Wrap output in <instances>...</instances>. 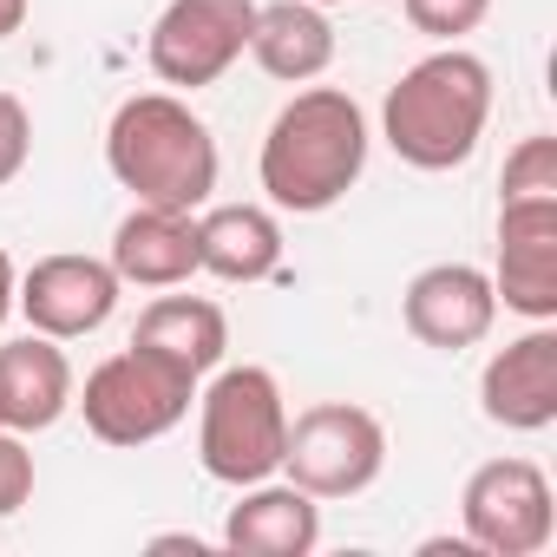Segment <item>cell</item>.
<instances>
[{
    "label": "cell",
    "mask_w": 557,
    "mask_h": 557,
    "mask_svg": "<svg viewBox=\"0 0 557 557\" xmlns=\"http://www.w3.org/2000/svg\"><path fill=\"white\" fill-rule=\"evenodd\" d=\"M524 197H557V138L531 132L511 145L505 177H498V203H524Z\"/></svg>",
    "instance_id": "obj_19"
},
{
    "label": "cell",
    "mask_w": 557,
    "mask_h": 557,
    "mask_svg": "<svg viewBox=\"0 0 557 557\" xmlns=\"http://www.w3.org/2000/svg\"><path fill=\"white\" fill-rule=\"evenodd\" d=\"M249 27H256V0H171L151 21L145 60L164 86L197 92L216 86L249 53Z\"/></svg>",
    "instance_id": "obj_8"
},
{
    "label": "cell",
    "mask_w": 557,
    "mask_h": 557,
    "mask_svg": "<svg viewBox=\"0 0 557 557\" xmlns=\"http://www.w3.org/2000/svg\"><path fill=\"white\" fill-rule=\"evenodd\" d=\"M151 550H190V557H203L210 544H203V537H184V531H177V537H151Z\"/></svg>",
    "instance_id": "obj_25"
},
{
    "label": "cell",
    "mask_w": 557,
    "mask_h": 557,
    "mask_svg": "<svg viewBox=\"0 0 557 557\" xmlns=\"http://www.w3.org/2000/svg\"><path fill=\"white\" fill-rule=\"evenodd\" d=\"M223 544L243 557H309L322 544V498H309L302 485H275L256 479L243 485V498L223 518Z\"/></svg>",
    "instance_id": "obj_13"
},
{
    "label": "cell",
    "mask_w": 557,
    "mask_h": 557,
    "mask_svg": "<svg viewBox=\"0 0 557 557\" xmlns=\"http://www.w3.org/2000/svg\"><path fill=\"white\" fill-rule=\"evenodd\" d=\"M14 289H21V275H14V256L0 249V322L14 315Z\"/></svg>",
    "instance_id": "obj_23"
},
{
    "label": "cell",
    "mask_w": 557,
    "mask_h": 557,
    "mask_svg": "<svg viewBox=\"0 0 557 557\" xmlns=\"http://www.w3.org/2000/svg\"><path fill=\"white\" fill-rule=\"evenodd\" d=\"M119 269L99 262V256H40L27 275H21V289H14V309L27 315L34 335H53V342H79L92 329L112 322L119 309Z\"/></svg>",
    "instance_id": "obj_9"
},
{
    "label": "cell",
    "mask_w": 557,
    "mask_h": 557,
    "mask_svg": "<svg viewBox=\"0 0 557 557\" xmlns=\"http://www.w3.org/2000/svg\"><path fill=\"white\" fill-rule=\"evenodd\" d=\"M249 53L269 79L283 86H309L335 66V27L315 0H269L256 8V27H249Z\"/></svg>",
    "instance_id": "obj_16"
},
{
    "label": "cell",
    "mask_w": 557,
    "mask_h": 557,
    "mask_svg": "<svg viewBox=\"0 0 557 557\" xmlns=\"http://www.w3.org/2000/svg\"><path fill=\"white\" fill-rule=\"evenodd\" d=\"M283 262V223L262 203H216L197 216V269L216 283H262Z\"/></svg>",
    "instance_id": "obj_17"
},
{
    "label": "cell",
    "mask_w": 557,
    "mask_h": 557,
    "mask_svg": "<svg viewBox=\"0 0 557 557\" xmlns=\"http://www.w3.org/2000/svg\"><path fill=\"white\" fill-rule=\"evenodd\" d=\"M119 283L138 289H177L197 275V216L190 210H164V203H138L119 230H112V256Z\"/></svg>",
    "instance_id": "obj_14"
},
{
    "label": "cell",
    "mask_w": 557,
    "mask_h": 557,
    "mask_svg": "<svg viewBox=\"0 0 557 557\" xmlns=\"http://www.w3.org/2000/svg\"><path fill=\"white\" fill-rule=\"evenodd\" d=\"M368 171V112L342 92V86H309L275 112L256 177L269 190L275 210L296 216H322L335 210Z\"/></svg>",
    "instance_id": "obj_1"
},
{
    "label": "cell",
    "mask_w": 557,
    "mask_h": 557,
    "mask_svg": "<svg viewBox=\"0 0 557 557\" xmlns=\"http://www.w3.org/2000/svg\"><path fill=\"white\" fill-rule=\"evenodd\" d=\"M400 322L420 348H440V355H466L492 335L498 322V296H492V275L472 269V262H433L420 269L407 296H400Z\"/></svg>",
    "instance_id": "obj_10"
},
{
    "label": "cell",
    "mask_w": 557,
    "mask_h": 557,
    "mask_svg": "<svg viewBox=\"0 0 557 557\" xmlns=\"http://www.w3.org/2000/svg\"><path fill=\"white\" fill-rule=\"evenodd\" d=\"M407 8V21H413V34H426V40H446V47H459L485 14H492V0H400Z\"/></svg>",
    "instance_id": "obj_20"
},
{
    "label": "cell",
    "mask_w": 557,
    "mask_h": 557,
    "mask_svg": "<svg viewBox=\"0 0 557 557\" xmlns=\"http://www.w3.org/2000/svg\"><path fill=\"white\" fill-rule=\"evenodd\" d=\"M34 498V453L21 446V433L0 426V518H14Z\"/></svg>",
    "instance_id": "obj_22"
},
{
    "label": "cell",
    "mask_w": 557,
    "mask_h": 557,
    "mask_svg": "<svg viewBox=\"0 0 557 557\" xmlns=\"http://www.w3.org/2000/svg\"><path fill=\"white\" fill-rule=\"evenodd\" d=\"M27 27V0H0V40H14Z\"/></svg>",
    "instance_id": "obj_24"
},
{
    "label": "cell",
    "mask_w": 557,
    "mask_h": 557,
    "mask_svg": "<svg viewBox=\"0 0 557 557\" xmlns=\"http://www.w3.org/2000/svg\"><path fill=\"white\" fill-rule=\"evenodd\" d=\"M190 400H197V381L184 368H171L164 355L132 342L86 374L79 413H86V433L106 446H151L190 413Z\"/></svg>",
    "instance_id": "obj_5"
},
{
    "label": "cell",
    "mask_w": 557,
    "mask_h": 557,
    "mask_svg": "<svg viewBox=\"0 0 557 557\" xmlns=\"http://www.w3.org/2000/svg\"><path fill=\"white\" fill-rule=\"evenodd\" d=\"M289 446V407L269 368H216V381L197 400V459L216 485H256L283 472Z\"/></svg>",
    "instance_id": "obj_4"
},
{
    "label": "cell",
    "mask_w": 557,
    "mask_h": 557,
    "mask_svg": "<svg viewBox=\"0 0 557 557\" xmlns=\"http://www.w3.org/2000/svg\"><path fill=\"white\" fill-rule=\"evenodd\" d=\"M106 164L138 203L203 210L216 190V138L177 92H132L106 125Z\"/></svg>",
    "instance_id": "obj_3"
},
{
    "label": "cell",
    "mask_w": 557,
    "mask_h": 557,
    "mask_svg": "<svg viewBox=\"0 0 557 557\" xmlns=\"http://www.w3.org/2000/svg\"><path fill=\"white\" fill-rule=\"evenodd\" d=\"M73 407V361L53 335H21L0 348V426L47 433Z\"/></svg>",
    "instance_id": "obj_15"
},
{
    "label": "cell",
    "mask_w": 557,
    "mask_h": 557,
    "mask_svg": "<svg viewBox=\"0 0 557 557\" xmlns=\"http://www.w3.org/2000/svg\"><path fill=\"white\" fill-rule=\"evenodd\" d=\"M387 466V426L355 400H315L289 420L283 472L309 498H361Z\"/></svg>",
    "instance_id": "obj_6"
},
{
    "label": "cell",
    "mask_w": 557,
    "mask_h": 557,
    "mask_svg": "<svg viewBox=\"0 0 557 557\" xmlns=\"http://www.w3.org/2000/svg\"><path fill=\"white\" fill-rule=\"evenodd\" d=\"M492 296L524 322H557V197L498 203Z\"/></svg>",
    "instance_id": "obj_11"
},
{
    "label": "cell",
    "mask_w": 557,
    "mask_h": 557,
    "mask_svg": "<svg viewBox=\"0 0 557 557\" xmlns=\"http://www.w3.org/2000/svg\"><path fill=\"white\" fill-rule=\"evenodd\" d=\"M132 342L151 348V355H164V361L184 368L190 381H203V374H216L223 355H230V322H223V309L203 302V296H158V302L138 315V335H132Z\"/></svg>",
    "instance_id": "obj_18"
},
{
    "label": "cell",
    "mask_w": 557,
    "mask_h": 557,
    "mask_svg": "<svg viewBox=\"0 0 557 557\" xmlns=\"http://www.w3.org/2000/svg\"><path fill=\"white\" fill-rule=\"evenodd\" d=\"M479 407L505 433H544L557 420V329L531 322L479 374Z\"/></svg>",
    "instance_id": "obj_12"
},
{
    "label": "cell",
    "mask_w": 557,
    "mask_h": 557,
    "mask_svg": "<svg viewBox=\"0 0 557 557\" xmlns=\"http://www.w3.org/2000/svg\"><path fill=\"white\" fill-rule=\"evenodd\" d=\"M315 8H348V0H315Z\"/></svg>",
    "instance_id": "obj_26"
},
{
    "label": "cell",
    "mask_w": 557,
    "mask_h": 557,
    "mask_svg": "<svg viewBox=\"0 0 557 557\" xmlns=\"http://www.w3.org/2000/svg\"><path fill=\"white\" fill-rule=\"evenodd\" d=\"M34 158V119L14 92H0V190H8Z\"/></svg>",
    "instance_id": "obj_21"
},
{
    "label": "cell",
    "mask_w": 557,
    "mask_h": 557,
    "mask_svg": "<svg viewBox=\"0 0 557 557\" xmlns=\"http://www.w3.org/2000/svg\"><path fill=\"white\" fill-rule=\"evenodd\" d=\"M459 518L479 557H537L557 537V498L531 459H485L459 492Z\"/></svg>",
    "instance_id": "obj_7"
},
{
    "label": "cell",
    "mask_w": 557,
    "mask_h": 557,
    "mask_svg": "<svg viewBox=\"0 0 557 557\" xmlns=\"http://www.w3.org/2000/svg\"><path fill=\"white\" fill-rule=\"evenodd\" d=\"M492 119V66L466 47H440L400 73L381 106V138L413 171H459Z\"/></svg>",
    "instance_id": "obj_2"
}]
</instances>
